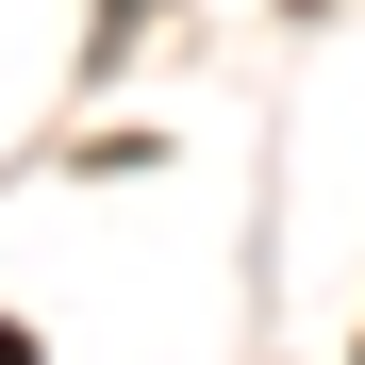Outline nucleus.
Instances as JSON below:
<instances>
[{
    "mask_svg": "<svg viewBox=\"0 0 365 365\" xmlns=\"http://www.w3.org/2000/svg\"><path fill=\"white\" fill-rule=\"evenodd\" d=\"M0 365H34V349H17V316H0Z\"/></svg>",
    "mask_w": 365,
    "mask_h": 365,
    "instance_id": "f257e3e1",
    "label": "nucleus"
}]
</instances>
